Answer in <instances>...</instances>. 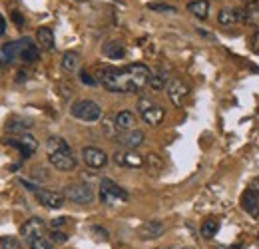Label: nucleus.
I'll use <instances>...</instances> for the list:
<instances>
[{"instance_id": "1", "label": "nucleus", "mask_w": 259, "mask_h": 249, "mask_svg": "<svg viewBox=\"0 0 259 249\" xmlns=\"http://www.w3.org/2000/svg\"><path fill=\"white\" fill-rule=\"evenodd\" d=\"M150 68L146 64H130L126 68L104 66L100 68V82L108 92L132 94L140 92L150 82Z\"/></svg>"}, {"instance_id": "2", "label": "nucleus", "mask_w": 259, "mask_h": 249, "mask_svg": "<svg viewBox=\"0 0 259 249\" xmlns=\"http://www.w3.org/2000/svg\"><path fill=\"white\" fill-rule=\"evenodd\" d=\"M128 199H130V193L124 187L118 186L116 182H112L108 178L100 182V201L102 203H106V205H118V203L128 201Z\"/></svg>"}, {"instance_id": "3", "label": "nucleus", "mask_w": 259, "mask_h": 249, "mask_svg": "<svg viewBox=\"0 0 259 249\" xmlns=\"http://www.w3.org/2000/svg\"><path fill=\"white\" fill-rule=\"evenodd\" d=\"M70 114L82 122H98L102 118V108L94 100H78L70 108Z\"/></svg>"}, {"instance_id": "4", "label": "nucleus", "mask_w": 259, "mask_h": 249, "mask_svg": "<svg viewBox=\"0 0 259 249\" xmlns=\"http://www.w3.org/2000/svg\"><path fill=\"white\" fill-rule=\"evenodd\" d=\"M138 112L142 114L144 122L150 126L162 124V120L165 118V110H163L160 104L152 102L150 98H140L138 100Z\"/></svg>"}, {"instance_id": "5", "label": "nucleus", "mask_w": 259, "mask_h": 249, "mask_svg": "<svg viewBox=\"0 0 259 249\" xmlns=\"http://www.w3.org/2000/svg\"><path fill=\"white\" fill-rule=\"evenodd\" d=\"M4 144H8V146H12V148H16L22 156L26 157H32L36 152H38V140L30 136V134H22V136H8V138H4Z\"/></svg>"}, {"instance_id": "6", "label": "nucleus", "mask_w": 259, "mask_h": 249, "mask_svg": "<svg viewBox=\"0 0 259 249\" xmlns=\"http://www.w3.org/2000/svg\"><path fill=\"white\" fill-rule=\"evenodd\" d=\"M64 197L74 201V203L84 205V203H92L94 201V191L86 184H72V186H66Z\"/></svg>"}, {"instance_id": "7", "label": "nucleus", "mask_w": 259, "mask_h": 249, "mask_svg": "<svg viewBox=\"0 0 259 249\" xmlns=\"http://www.w3.org/2000/svg\"><path fill=\"white\" fill-rule=\"evenodd\" d=\"M165 92H167L169 102H171L176 108H182L184 102H186V98H188V94H190V88H188L186 82L174 78V80H169V84L165 86Z\"/></svg>"}, {"instance_id": "8", "label": "nucleus", "mask_w": 259, "mask_h": 249, "mask_svg": "<svg viewBox=\"0 0 259 249\" xmlns=\"http://www.w3.org/2000/svg\"><path fill=\"white\" fill-rule=\"evenodd\" d=\"M48 161H50L56 170H60V172H72V170L76 168V163H78V161H76V156L72 154V148L48 154Z\"/></svg>"}, {"instance_id": "9", "label": "nucleus", "mask_w": 259, "mask_h": 249, "mask_svg": "<svg viewBox=\"0 0 259 249\" xmlns=\"http://www.w3.org/2000/svg\"><path fill=\"white\" fill-rule=\"evenodd\" d=\"M34 195H36L38 203H42L48 210H60L66 201L64 193H58V191H52V189H36Z\"/></svg>"}, {"instance_id": "10", "label": "nucleus", "mask_w": 259, "mask_h": 249, "mask_svg": "<svg viewBox=\"0 0 259 249\" xmlns=\"http://www.w3.org/2000/svg\"><path fill=\"white\" fill-rule=\"evenodd\" d=\"M20 235H22V239H24L26 243H30L36 237L46 235V223L40 218H30L22 227H20Z\"/></svg>"}, {"instance_id": "11", "label": "nucleus", "mask_w": 259, "mask_h": 249, "mask_svg": "<svg viewBox=\"0 0 259 249\" xmlns=\"http://www.w3.org/2000/svg\"><path fill=\"white\" fill-rule=\"evenodd\" d=\"M82 159H84V163H86L88 168H92V170H100V168H104V165L108 163L106 152L96 148V146H86V148L82 150Z\"/></svg>"}, {"instance_id": "12", "label": "nucleus", "mask_w": 259, "mask_h": 249, "mask_svg": "<svg viewBox=\"0 0 259 249\" xmlns=\"http://www.w3.org/2000/svg\"><path fill=\"white\" fill-rule=\"evenodd\" d=\"M22 46H24V38L4 44V46L0 48V66H10L14 60H20Z\"/></svg>"}, {"instance_id": "13", "label": "nucleus", "mask_w": 259, "mask_h": 249, "mask_svg": "<svg viewBox=\"0 0 259 249\" xmlns=\"http://www.w3.org/2000/svg\"><path fill=\"white\" fill-rule=\"evenodd\" d=\"M144 140H146V136H144L142 130H130V132H122V134L118 136L120 146L126 148V150H136V148H140V146L144 144Z\"/></svg>"}, {"instance_id": "14", "label": "nucleus", "mask_w": 259, "mask_h": 249, "mask_svg": "<svg viewBox=\"0 0 259 249\" xmlns=\"http://www.w3.org/2000/svg\"><path fill=\"white\" fill-rule=\"evenodd\" d=\"M114 161L118 165H124V168H142L144 165V157L140 154H136L134 150H122V152H116L114 154Z\"/></svg>"}, {"instance_id": "15", "label": "nucleus", "mask_w": 259, "mask_h": 249, "mask_svg": "<svg viewBox=\"0 0 259 249\" xmlns=\"http://www.w3.org/2000/svg\"><path fill=\"white\" fill-rule=\"evenodd\" d=\"M241 208L251 216V218H259V193L257 191H253L251 187L249 189H245L243 191V195H241Z\"/></svg>"}, {"instance_id": "16", "label": "nucleus", "mask_w": 259, "mask_h": 249, "mask_svg": "<svg viewBox=\"0 0 259 249\" xmlns=\"http://www.w3.org/2000/svg\"><path fill=\"white\" fill-rule=\"evenodd\" d=\"M163 231H165V225L158 219H152V221H146L140 229V237L142 239H158L162 237Z\"/></svg>"}, {"instance_id": "17", "label": "nucleus", "mask_w": 259, "mask_h": 249, "mask_svg": "<svg viewBox=\"0 0 259 249\" xmlns=\"http://www.w3.org/2000/svg\"><path fill=\"white\" fill-rule=\"evenodd\" d=\"M102 54L106 58H110V60H122L126 56V46L120 40H108L102 46Z\"/></svg>"}, {"instance_id": "18", "label": "nucleus", "mask_w": 259, "mask_h": 249, "mask_svg": "<svg viewBox=\"0 0 259 249\" xmlns=\"http://www.w3.org/2000/svg\"><path fill=\"white\" fill-rule=\"evenodd\" d=\"M241 20H243V10H237V8H224L218 14V22L222 26H233V24H239Z\"/></svg>"}, {"instance_id": "19", "label": "nucleus", "mask_w": 259, "mask_h": 249, "mask_svg": "<svg viewBox=\"0 0 259 249\" xmlns=\"http://www.w3.org/2000/svg\"><path fill=\"white\" fill-rule=\"evenodd\" d=\"M114 124H116V130L122 134V132H130V130H136L134 124H136V116L128 112V110H122V112H118L116 114V118H114Z\"/></svg>"}, {"instance_id": "20", "label": "nucleus", "mask_w": 259, "mask_h": 249, "mask_svg": "<svg viewBox=\"0 0 259 249\" xmlns=\"http://www.w3.org/2000/svg\"><path fill=\"white\" fill-rule=\"evenodd\" d=\"M40 58V50L38 46L32 42V38H24V46H22V52H20V60L24 64H34Z\"/></svg>"}, {"instance_id": "21", "label": "nucleus", "mask_w": 259, "mask_h": 249, "mask_svg": "<svg viewBox=\"0 0 259 249\" xmlns=\"http://www.w3.org/2000/svg\"><path fill=\"white\" fill-rule=\"evenodd\" d=\"M36 42L42 50H54V32L50 30L48 26H40L36 32Z\"/></svg>"}, {"instance_id": "22", "label": "nucleus", "mask_w": 259, "mask_h": 249, "mask_svg": "<svg viewBox=\"0 0 259 249\" xmlns=\"http://www.w3.org/2000/svg\"><path fill=\"white\" fill-rule=\"evenodd\" d=\"M150 88L152 90H163L167 84H169V72L167 70H163V68H160V70H156L152 76H150Z\"/></svg>"}, {"instance_id": "23", "label": "nucleus", "mask_w": 259, "mask_h": 249, "mask_svg": "<svg viewBox=\"0 0 259 249\" xmlns=\"http://www.w3.org/2000/svg\"><path fill=\"white\" fill-rule=\"evenodd\" d=\"M188 12H192L199 20H205L207 14H209V2L207 0H192L188 4Z\"/></svg>"}, {"instance_id": "24", "label": "nucleus", "mask_w": 259, "mask_h": 249, "mask_svg": "<svg viewBox=\"0 0 259 249\" xmlns=\"http://www.w3.org/2000/svg\"><path fill=\"white\" fill-rule=\"evenodd\" d=\"M243 20L251 26H259V0H249L243 10Z\"/></svg>"}, {"instance_id": "25", "label": "nucleus", "mask_w": 259, "mask_h": 249, "mask_svg": "<svg viewBox=\"0 0 259 249\" xmlns=\"http://www.w3.org/2000/svg\"><path fill=\"white\" fill-rule=\"evenodd\" d=\"M32 128V124L24 122V120H10L6 124V132L10 136H22V134H28V130Z\"/></svg>"}, {"instance_id": "26", "label": "nucleus", "mask_w": 259, "mask_h": 249, "mask_svg": "<svg viewBox=\"0 0 259 249\" xmlns=\"http://www.w3.org/2000/svg\"><path fill=\"white\" fill-rule=\"evenodd\" d=\"M62 70L64 72H76L78 70V66H80V54L78 52H66L64 56H62Z\"/></svg>"}, {"instance_id": "27", "label": "nucleus", "mask_w": 259, "mask_h": 249, "mask_svg": "<svg viewBox=\"0 0 259 249\" xmlns=\"http://www.w3.org/2000/svg\"><path fill=\"white\" fill-rule=\"evenodd\" d=\"M218 229H220V221L215 218H207L201 223V235H203L205 239H211V237L218 233Z\"/></svg>"}, {"instance_id": "28", "label": "nucleus", "mask_w": 259, "mask_h": 249, "mask_svg": "<svg viewBox=\"0 0 259 249\" xmlns=\"http://www.w3.org/2000/svg\"><path fill=\"white\" fill-rule=\"evenodd\" d=\"M68 142L60 136H50L48 142H46V152L52 154V152H60V150H68Z\"/></svg>"}, {"instance_id": "29", "label": "nucleus", "mask_w": 259, "mask_h": 249, "mask_svg": "<svg viewBox=\"0 0 259 249\" xmlns=\"http://www.w3.org/2000/svg\"><path fill=\"white\" fill-rule=\"evenodd\" d=\"M144 165H148V172L150 174H158L160 170H162V159L156 156V154H150L148 159H144Z\"/></svg>"}, {"instance_id": "30", "label": "nucleus", "mask_w": 259, "mask_h": 249, "mask_svg": "<svg viewBox=\"0 0 259 249\" xmlns=\"http://www.w3.org/2000/svg\"><path fill=\"white\" fill-rule=\"evenodd\" d=\"M30 249H54V243H52V239H48L46 235H42V237H36L34 241L28 243Z\"/></svg>"}, {"instance_id": "31", "label": "nucleus", "mask_w": 259, "mask_h": 249, "mask_svg": "<svg viewBox=\"0 0 259 249\" xmlns=\"http://www.w3.org/2000/svg\"><path fill=\"white\" fill-rule=\"evenodd\" d=\"M0 249H24L16 237H0Z\"/></svg>"}, {"instance_id": "32", "label": "nucleus", "mask_w": 259, "mask_h": 249, "mask_svg": "<svg viewBox=\"0 0 259 249\" xmlns=\"http://www.w3.org/2000/svg\"><path fill=\"white\" fill-rule=\"evenodd\" d=\"M50 239L56 241V243H66L68 241V235H66L64 231H60V229H52L50 231Z\"/></svg>"}, {"instance_id": "33", "label": "nucleus", "mask_w": 259, "mask_h": 249, "mask_svg": "<svg viewBox=\"0 0 259 249\" xmlns=\"http://www.w3.org/2000/svg\"><path fill=\"white\" fill-rule=\"evenodd\" d=\"M80 80H82V84H86V86H96L98 80L90 74V72H86V70H82L80 72Z\"/></svg>"}, {"instance_id": "34", "label": "nucleus", "mask_w": 259, "mask_h": 249, "mask_svg": "<svg viewBox=\"0 0 259 249\" xmlns=\"http://www.w3.org/2000/svg\"><path fill=\"white\" fill-rule=\"evenodd\" d=\"M148 8L158 12H176V6H169V4H148Z\"/></svg>"}, {"instance_id": "35", "label": "nucleus", "mask_w": 259, "mask_h": 249, "mask_svg": "<svg viewBox=\"0 0 259 249\" xmlns=\"http://www.w3.org/2000/svg\"><path fill=\"white\" fill-rule=\"evenodd\" d=\"M66 219H68V218H58V219H54V221L50 223V227H52V229H60V227H64V225H66Z\"/></svg>"}, {"instance_id": "36", "label": "nucleus", "mask_w": 259, "mask_h": 249, "mask_svg": "<svg viewBox=\"0 0 259 249\" xmlns=\"http://www.w3.org/2000/svg\"><path fill=\"white\" fill-rule=\"evenodd\" d=\"M251 50L255 52V54H259V30L253 34V38H251Z\"/></svg>"}, {"instance_id": "37", "label": "nucleus", "mask_w": 259, "mask_h": 249, "mask_svg": "<svg viewBox=\"0 0 259 249\" xmlns=\"http://www.w3.org/2000/svg\"><path fill=\"white\" fill-rule=\"evenodd\" d=\"M12 20H14L18 26H22V24H24V18L20 16V12H12Z\"/></svg>"}, {"instance_id": "38", "label": "nucleus", "mask_w": 259, "mask_h": 249, "mask_svg": "<svg viewBox=\"0 0 259 249\" xmlns=\"http://www.w3.org/2000/svg\"><path fill=\"white\" fill-rule=\"evenodd\" d=\"M94 233H100V237H102V239H108V231H106V229H102V227H94Z\"/></svg>"}, {"instance_id": "39", "label": "nucleus", "mask_w": 259, "mask_h": 249, "mask_svg": "<svg viewBox=\"0 0 259 249\" xmlns=\"http://www.w3.org/2000/svg\"><path fill=\"white\" fill-rule=\"evenodd\" d=\"M6 32V20H4V16L0 14V36Z\"/></svg>"}, {"instance_id": "40", "label": "nucleus", "mask_w": 259, "mask_h": 249, "mask_svg": "<svg viewBox=\"0 0 259 249\" xmlns=\"http://www.w3.org/2000/svg\"><path fill=\"white\" fill-rule=\"evenodd\" d=\"M251 189H253V191H257V193H259V176L255 178V180H253V182H251Z\"/></svg>"}, {"instance_id": "41", "label": "nucleus", "mask_w": 259, "mask_h": 249, "mask_svg": "<svg viewBox=\"0 0 259 249\" xmlns=\"http://www.w3.org/2000/svg\"><path fill=\"white\" fill-rule=\"evenodd\" d=\"M257 239H259V231H257Z\"/></svg>"}, {"instance_id": "42", "label": "nucleus", "mask_w": 259, "mask_h": 249, "mask_svg": "<svg viewBox=\"0 0 259 249\" xmlns=\"http://www.w3.org/2000/svg\"><path fill=\"white\" fill-rule=\"evenodd\" d=\"M78 2H82V0H78Z\"/></svg>"}, {"instance_id": "43", "label": "nucleus", "mask_w": 259, "mask_h": 249, "mask_svg": "<svg viewBox=\"0 0 259 249\" xmlns=\"http://www.w3.org/2000/svg\"><path fill=\"white\" fill-rule=\"evenodd\" d=\"M222 249H226V247H222Z\"/></svg>"}]
</instances>
